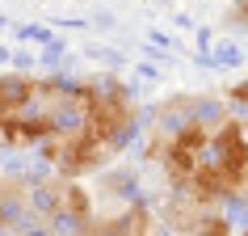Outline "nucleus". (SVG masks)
<instances>
[{
    "mask_svg": "<svg viewBox=\"0 0 248 236\" xmlns=\"http://www.w3.org/2000/svg\"><path fill=\"white\" fill-rule=\"evenodd\" d=\"M89 101H93L89 127L101 135L114 152H122V148L139 135V127H143V114H139L135 97L122 89L118 80L101 76V80H89Z\"/></svg>",
    "mask_w": 248,
    "mask_h": 236,
    "instance_id": "f257e3e1",
    "label": "nucleus"
},
{
    "mask_svg": "<svg viewBox=\"0 0 248 236\" xmlns=\"http://www.w3.org/2000/svg\"><path fill=\"white\" fill-rule=\"evenodd\" d=\"M38 93V80L21 76V72H0V122L13 114L17 105H26Z\"/></svg>",
    "mask_w": 248,
    "mask_h": 236,
    "instance_id": "20e7f679",
    "label": "nucleus"
},
{
    "mask_svg": "<svg viewBox=\"0 0 248 236\" xmlns=\"http://www.w3.org/2000/svg\"><path fill=\"white\" fill-rule=\"evenodd\" d=\"M227 30H235V34H244L248 38V0H232V9H227Z\"/></svg>",
    "mask_w": 248,
    "mask_h": 236,
    "instance_id": "423d86ee",
    "label": "nucleus"
},
{
    "mask_svg": "<svg viewBox=\"0 0 248 236\" xmlns=\"http://www.w3.org/2000/svg\"><path fill=\"white\" fill-rule=\"evenodd\" d=\"M206 160H210V165H219L232 182L248 169V131H244V122H240V118H227L223 127L210 131Z\"/></svg>",
    "mask_w": 248,
    "mask_h": 236,
    "instance_id": "7ed1b4c3",
    "label": "nucleus"
},
{
    "mask_svg": "<svg viewBox=\"0 0 248 236\" xmlns=\"http://www.w3.org/2000/svg\"><path fill=\"white\" fill-rule=\"evenodd\" d=\"M240 236H248V223H244V232H240Z\"/></svg>",
    "mask_w": 248,
    "mask_h": 236,
    "instance_id": "6e6552de",
    "label": "nucleus"
},
{
    "mask_svg": "<svg viewBox=\"0 0 248 236\" xmlns=\"http://www.w3.org/2000/svg\"><path fill=\"white\" fill-rule=\"evenodd\" d=\"M42 156H46V165H51L59 177H84V173L105 169L109 156H114V148L105 144L93 127H84V131L63 135V139H46Z\"/></svg>",
    "mask_w": 248,
    "mask_h": 236,
    "instance_id": "f03ea898",
    "label": "nucleus"
},
{
    "mask_svg": "<svg viewBox=\"0 0 248 236\" xmlns=\"http://www.w3.org/2000/svg\"><path fill=\"white\" fill-rule=\"evenodd\" d=\"M194 236H235V228H232V219H227V211L206 207L198 215V223H194Z\"/></svg>",
    "mask_w": 248,
    "mask_h": 236,
    "instance_id": "39448f33",
    "label": "nucleus"
},
{
    "mask_svg": "<svg viewBox=\"0 0 248 236\" xmlns=\"http://www.w3.org/2000/svg\"><path fill=\"white\" fill-rule=\"evenodd\" d=\"M227 97H232L235 105H248V76H244V80H235L232 89H227Z\"/></svg>",
    "mask_w": 248,
    "mask_h": 236,
    "instance_id": "0eeeda50",
    "label": "nucleus"
}]
</instances>
